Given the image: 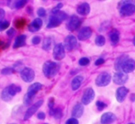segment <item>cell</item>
I'll list each match as a JSON object with an SVG mask.
<instances>
[{
  "label": "cell",
  "mask_w": 135,
  "mask_h": 124,
  "mask_svg": "<svg viewBox=\"0 0 135 124\" xmlns=\"http://www.w3.org/2000/svg\"><path fill=\"white\" fill-rule=\"evenodd\" d=\"M127 58H129V57H128L127 56H126V55H123V56H121L120 57H119V58L116 60V61H115V69H116V70L121 69L122 64H123V62H124Z\"/></svg>",
  "instance_id": "4316f807"
},
{
  "label": "cell",
  "mask_w": 135,
  "mask_h": 124,
  "mask_svg": "<svg viewBox=\"0 0 135 124\" xmlns=\"http://www.w3.org/2000/svg\"><path fill=\"white\" fill-rule=\"evenodd\" d=\"M60 66L51 61H46L43 65V73L47 78H53L59 72Z\"/></svg>",
  "instance_id": "6da1fadb"
},
{
  "label": "cell",
  "mask_w": 135,
  "mask_h": 124,
  "mask_svg": "<svg viewBox=\"0 0 135 124\" xmlns=\"http://www.w3.org/2000/svg\"><path fill=\"white\" fill-rule=\"evenodd\" d=\"M95 42L98 46H102L105 44V38L103 35H97L95 39Z\"/></svg>",
  "instance_id": "f546056e"
},
{
  "label": "cell",
  "mask_w": 135,
  "mask_h": 124,
  "mask_svg": "<svg viewBox=\"0 0 135 124\" xmlns=\"http://www.w3.org/2000/svg\"><path fill=\"white\" fill-rule=\"evenodd\" d=\"M42 87H43V86H42L41 83H35L32 84V85L28 87V92H29V93H31V94L36 95V94L38 93V91H40V90H41Z\"/></svg>",
  "instance_id": "7402d4cb"
},
{
  "label": "cell",
  "mask_w": 135,
  "mask_h": 124,
  "mask_svg": "<svg viewBox=\"0 0 135 124\" xmlns=\"http://www.w3.org/2000/svg\"><path fill=\"white\" fill-rule=\"evenodd\" d=\"M21 77L25 83H31L35 78V72L30 68H24L21 71Z\"/></svg>",
  "instance_id": "5b68a950"
},
{
  "label": "cell",
  "mask_w": 135,
  "mask_h": 124,
  "mask_svg": "<svg viewBox=\"0 0 135 124\" xmlns=\"http://www.w3.org/2000/svg\"><path fill=\"white\" fill-rule=\"evenodd\" d=\"M7 4H8V6L10 7L11 9H21L25 6V5L26 4V1H22V0L8 1Z\"/></svg>",
  "instance_id": "44dd1931"
},
{
  "label": "cell",
  "mask_w": 135,
  "mask_h": 124,
  "mask_svg": "<svg viewBox=\"0 0 135 124\" xmlns=\"http://www.w3.org/2000/svg\"><path fill=\"white\" fill-rule=\"evenodd\" d=\"M121 69L123 70V72L126 74L132 72L135 69V61L132 59L127 58L122 64Z\"/></svg>",
  "instance_id": "8fae6325"
},
{
  "label": "cell",
  "mask_w": 135,
  "mask_h": 124,
  "mask_svg": "<svg viewBox=\"0 0 135 124\" xmlns=\"http://www.w3.org/2000/svg\"><path fill=\"white\" fill-rule=\"evenodd\" d=\"M25 40H26V35H21L19 36H17L13 42V49H17L21 46H24L25 45Z\"/></svg>",
  "instance_id": "d6986e66"
},
{
  "label": "cell",
  "mask_w": 135,
  "mask_h": 124,
  "mask_svg": "<svg viewBox=\"0 0 135 124\" xmlns=\"http://www.w3.org/2000/svg\"><path fill=\"white\" fill-rule=\"evenodd\" d=\"M120 15L122 17H128L131 16L135 13V5L133 3L128 2L124 3L120 8Z\"/></svg>",
  "instance_id": "277c9868"
},
{
  "label": "cell",
  "mask_w": 135,
  "mask_h": 124,
  "mask_svg": "<svg viewBox=\"0 0 135 124\" xmlns=\"http://www.w3.org/2000/svg\"><path fill=\"white\" fill-rule=\"evenodd\" d=\"M49 114L50 116H53L55 119H60L62 116V109L59 108L52 109H50Z\"/></svg>",
  "instance_id": "d4e9b609"
},
{
  "label": "cell",
  "mask_w": 135,
  "mask_h": 124,
  "mask_svg": "<svg viewBox=\"0 0 135 124\" xmlns=\"http://www.w3.org/2000/svg\"><path fill=\"white\" fill-rule=\"evenodd\" d=\"M91 35H92L91 28L89 27H84L79 31L78 34V39L81 41H85L89 39Z\"/></svg>",
  "instance_id": "4fadbf2b"
},
{
  "label": "cell",
  "mask_w": 135,
  "mask_h": 124,
  "mask_svg": "<svg viewBox=\"0 0 135 124\" xmlns=\"http://www.w3.org/2000/svg\"><path fill=\"white\" fill-rule=\"evenodd\" d=\"M111 80H112V77L110 74H108V72H102L97 76L96 79V84L98 87H104L108 86L111 83Z\"/></svg>",
  "instance_id": "3957f363"
},
{
  "label": "cell",
  "mask_w": 135,
  "mask_h": 124,
  "mask_svg": "<svg viewBox=\"0 0 135 124\" xmlns=\"http://www.w3.org/2000/svg\"><path fill=\"white\" fill-rule=\"evenodd\" d=\"M129 90L127 88H126L125 87H120L117 89L116 90V94H115V97H116V100L122 103L123 102V101L125 100L127 94H128Z\"/></svg>",
  "instance_id": "5bb4252c"
},
{
  "label": "cell",
  "mask_w": 135,
  "mask_h": 124,
  "mask_svg": "<svg viewBox=\"0 0 135 124\" xmlns=\"http://www.w3.org/2000/svg\"><path fill=\"white\" fill-rule=\"evenodd\" d=\"M40 36H34L32 39V43L34 44V45H37L40 42Z\"/></svg>",
  "instance_id": "d590c367"
},
{
  "label": "cell",
  "mask_w": 135,
  "mask_h": 124,
  "mask_svg": "<svg viewBox=\"0 0 135 124\" xmlns=\"http://www.w3.org/2000/svg\"><path fill=\"white\" fill-rule=\"evenodd\" d=\"M127 79H128L127 74H126L123 72H118L113 76L114 83L118 85H123L124 83H126Z\"/></svg>",
  "instance_id": "7c38bea8"
},
{
  "label": "cell",
  "mask_w": 135,
  "mask_h": 124,
  "mask_svg": "<svg viewBox=\"0 0 135 124\" xmlns=\"http://www.w3.org/2000/svg\"><path fill=\"white\" fill-rule=\"evenodd\" d=\"M116 120V116L112 112H106L102 115L100 122L102 124H111Z\"/></svg>",
  "instance_id": "9a60e30c"
},
{
  "label": "cell",
  "mask_w": 135,
  "mask_h": 124,
  "mask_svg": "<svg viewBox=\"0 0 135 124\" xmlns=\"http://www.w3.org/2000/svg\"><path fill=\"white\" fill-rule=\"evenodd\" d=\"M78 63H79V64L81 66H86V65H88L90 63V61L87 57H82V58H81L79 60Z\"/></svg>",
  "instance_id": "1f68e13d"
},
{
  "label": "cell",
  "mask_w": 135,
  "mask_h": 124,
  "mask_svg": "<svg viewBox=\"0 0 135 124\" xmlns=\"http://www.w3.org/2000/svg\"><path fill=\"white\" fill-rule=\"evenodd\" d=\"M53 57L56 61H60L65 57V47L63 44L58 43L53 49Z\"/></svg>",
  "instance_id": "52a82bcc"
},
{
  "label": "cell",
  "mask_w": 135,
  "mask_h": 124,
  "mask_svg": "<svg viewBox=\"0 0 135 124\" xmlns=\"http://www.w3.org/2000/svg\"><path fill=\"white\" fill-rule=\"evenodd\" d=\"M37 15L40 17H45L46 16V10H45V9H44V8H39L37 9Z\"/></svg>",
  "instance_id": "e575fe53"
},
{
  "label": "cell",
  "mask_w": 135,
  "mask_h": 124,
  "mask_svg": "<svg viewBox=\"0 0 135 124\" xmlns=\"http://www.w3.org/2000/svg\"><path fill=\"white\" fill-rule=\"evenodd\" d=\"M128 124H134V123H128Z\"/></svg>",
  "instance_id": "7bdbcfd3"
},
{
  "label": "cell",
  "mask_w": 135,
  "mask_h": 124,
  "mask_svg": "<svg viewBox=\"0 0 135 124\" xmlns=\"http://www.w3.org/2000/svg\"><path fill=\"white\" fill-rule=\"evenodd\" d=\"M84 78L81 76H78L76 77H74L73 79V80L71 81V88L73 90H77L79 89V87H81L82 82H83Z\"/></svg>",
  "instance_id": "ffe728a7"
},
{
  "label": "cell",
  "mask_w": 135,
  "mask_h": 124,
  "mask_svg": "<svg viewBox=\"0 0 135 124\" xmlns=\"http://www.w3.org/2000/svg\"><path fill=\"white\" fill-rule=\"evenodd\" d=\"M66 18H67V14L66 13L59 10L57 13H52V15L49 18L47 27V28H52L58 27Z\"/></svg>",
  "instance_id": "7a4b0ae2"
},
{
  "label": "cell",
  "mask_w": 135,
  "mask_h": 124,
  "mask_svg": "<svg viewBox=\"0 0 135 124\" xmlns=\"http://www.w3.org/2000/svg\"><path fill=\"white\" fill-rule=\"evenodd\" d=\"M14 33H15V31H14V29H13V28H10L9 30L7 31V35H9L10 37L13 36V35Z\"/></svg>",
  "instance_id": "60d3db41"
},
{
  "label": "cell",
  "mask_w": 135,
  "mask_h": 124,
  "mask_svg": "<svg viewBox=\"0 0 135 124\" xmlns=\"http://www.w3.org/2000/svg\"><path fill=\"white\" fill-rule=\"evenodd\" d=\"M44 124H48V123H44Z\"/></svg>",
  "instance_id": "ee69618b"
},
{
  "label": "cell",
  "mask_w": 135,
  "mask_h": 124,
  "mask_svg": "<svg viewBox=\"0 0 135 124\" xmlns=\"http://www.w3.org/2000/svg\"><path fill=\"white\" fill-rule=\"evenodd\" d=\"M1 98H2L4 101H9L11 100L12 96L9 94L7 87H6V88H5V89L2 91V94H1Z\"/></svg>",
  "instance_id": "f1b7e54d"
},
{
  "label": "cell",
  "mask_w": 135,
  "mask_h": 124,
  "mask_svg": "<svg viewBox=\"0 0 135 124\" xmlns=\"http://www.w3.org/2000/svg\"><path fill=\"white\" fill-rule=\"evenodd\" d=\"M83 112H84V106L82 105V104L78 103L77 105H74V107L73 108V110H72L73 118H75V119L80 118L82 116Z\"/></svg>",
  "instance_id": "e0dca14e"
},
{
  "label": "cell",
  "mask_w": 135,
  "mask_h": 124,
  "mask_svg": "<svg viewBox=\"0 0 135 124\" xmlns=\"http://www.w3.org/2000/svg\"><path fill=\"white\" fill-rule=\"evenodd\" d=\"M37 118H38L39 120H43L45 119V114H44V112H40L37 114Z\"/></svg>",
  "instance_id": "f35d334b"
},
{
  "label": "cell",
  "mask_w": 135,
  "mask_h": 124,
  "mask_svg": "<svg viewBox=\"0 0 135 124\" xmlns=\"http://www.w3.org/2000/svg\"><path fill=\"white\" fill-rule=\"evenodd\" d=\"M97 109H98L99 111H102L103 109H104L107 107V105L105 103H104L103 101H97Z\"/></svg>",
  "instance_id": "d6a6232c"
},
{
  "label": "cell",
  "mask_w": 135,
  "mask_h": 124,
  "mask_svg": "<svg viewBox=\"0 0 135 124\" xmlns=\"http://www.w3.org/2000/svg\"><path fill=\"white\" fill-rule=\"evenodd\" d=\"M65 124H79V122L77 119L75 118H70L69 119Z\"/></svg>",
  "instance_id": "8d00e7d4"
},
{
  "label": "cell",
  "mask_w": 135,
  "mask_h": 124,
  "mask_svg": "<svg viewBox=\"0 0 135 124\" xmlns=\"http://www.w3.org/2000/svg\"><path fill=\"white\" fill-rule=\"evenodd\" d=\"M77 44H78V40H77L76 37L72 35H70L66 36V38L65 39L64 47L68 51H70V50H74L76 47Z\"/></svg>",
  "instance_id": "9c48e42d"
},
{
  "label": "cell",
  "mask_w": 135,
  "mask_h": 124,
  "mask_svg": "<svg viewBox=\"0 0 135 124\" xmlns=\"http://www.w3.org/2000/svg\"><path fill=\"white\" fill-rule=\"evenodd\" d=\"M1 72L2 75H10L12 72H13V68H4Z\"/></svg>",
  "instance_id": "836d02e7"
},
{
  "label": "cell",
  "mask_w": 135,
  "mask_h": 124,
  "mask_svg": "<svg viewBox=\"0 0 135 124\" xmlns=\"http://www.w3.org/2000/svg\"><path fill=\"white\" fill-rule=\"evenodd\" d=\"M43 102H44L43 100H40V101H38L37 102H36L34 105H32V106H30V107L27 109V111L25 112V113L24 120H28L29 118H31V117L36 113V112L41 107V105H43Z\"/></svg>",
  "instance_id": "8992f818"
},
{
  "label": "cell",
  "mask_w": 135,
  "mask_h": 124,
  "mask_svg": "<svg viewBox=\"0 0 135 124\" xmlns=\"http://www.w3.org/2000/svg\"><path fill=\"white\" fill-rule=\"evenodd\" d=\"M11 124H15V123H11Z\"/></svg>",
  "instance_id": "f6af8a7d"
},
{
  "label": "cell",
  "mask_w": 135,
  "mask_h": 124,
  "mask_svg": "<svg viewBox=\"0 0 135 124\" xmlns=\"http://www.w3.org/2000/svg\"><path fill=\"white\" fill-rule=\"evenodd\" d=\"M77 12L81 16H86L90 12V6L89 4L87 2H84L80 4L77 8Z\"/></svg>",
  "instance_id": "ac0fdd59"
},
{
  "label": "cell",
  "mask_w": 135,
  "mask_h": 124,
  "mask_svg": "<svg viewBox=\"0 0 135 124\" xmlns=\"http://www.w3.org/2000/svg\"><path fill=\"white\" fill-rule=\"evenodd\" d=\"M7 89H8L9 94L12 97L15 96V95L17 94V93L21 91V87H20V86H17V85H15V84H12V85L7 87Z\"/></svg>",
  "instance_id": "603a6c76"
},
{
  "label": "cell",
  "mask_w": 135,
  "mask_h": 124,
  "mask_svg": "<svg viewBox=\"0 0 135 124\" xmlns=\"http://www.w3.org/2000/svg\"><path fill=\"white\" fill-rule=\"evenodd\" d=\"M51 46H52V39L51 37H46L43 42V46H42L43 49L47 51L51 49Z\"/></svg>",
  "instance_id": "484cf974"
},
{
  "label": "cell",
  "mask_w": 135,
  "mask_h": 124,
  "mask_svg": "<svg viewBox=\"0 0 135 124\" xmlns=\"http://www.w3.org/2000/svg\"><path fill=\"white\" fill-rule=\"evenodd\" d=\"M80 25H81L80 18L78 16L74 15L70 18L68 23L66 24V28L69 31H74V30L78 29Z\"/></svg>",
  "instance_id": "30bf717a"
},
{
  "label": "cell",
  "mask_w": 135,
  "mask_h": 124,
  "mask_svg": "<svg viewBox=\"0 0 135 124\" xmlns=\"http://www.w3.org/2000/svg\"><path fill=\"white\" fill-rule=\"evenodd\" d=\"M9 26V22L7 20H2L0 21V31L6 30Z\"/></svg>",
  "instance_id": "4dcf8cb0"
},
{
  "label": "cell",
  "mask_w": 135,
  "mask_h": 124,
  "mask_svg": "<svg viewBox=\"0 0 135 124\" xmlns=\"http://www.w3.org/2000/svg\"><path fill=\"white\" fill-rule=\"evenodd\" d=\"M5 17V11L3 9H1L0 8V21L3 20V18Z\"/></svg>",
  "instance_id": "ab89813d"
},
{
  "label": "cell",
  "mask_w": 135,
  "mask_h": 124,
  "mask_svg": "<svg viewBox=\"0 0 135 124\" xmlns=\"http://www.w3.org/2000/svg\"><path fill=\"white\" fill-rule=\"evenodd\" d=\"M94 98H95V92H94L93 89L87 88L83 94V96L81 98V102L83 105H87L93 101Z\"/></svg>",
  "instance_id": "ba28073f"
},
{
  "label": "cell",
  "mask_w": 135,
  "mask_h": 124,
  "mask_svg": "<svg viewBox=\"0 0 135 124\" xmlns=\"http://www.w3.org/2000/svg\"><path fill=\"white\" fill-rule=\"evenodd\" d=\"M133 43H134V45L135 46V35L134 37V39H133Z\"/></svg>",
  "instance_id": "b9f144b4"
},
{
  "label": "cell",
  "mask_w": 135,
  "mask_h": 124,
  "mask_svg": "<svg viewBox=\"0 0 135 124\" xmlns=\"http://www.w3.org/2000/svg\"><path fill=\"white\" fill-rule=\"evenodd\" d=\"M43 25V21L40 18H36L32 23L29 24V25L28 26V28L30 31L32 32H36L37 31H39L41 27Z\"/></svg>",
  "instance_id": "2e32d148"
},
{
  "label": "cell",
  "mask_w": 135,
  "mask_h": 124,
  "mask_svg": "<svg viewBox=\"0 0 135 124\" xmlns=\"http://www.w3.org/2000/svg\"><path fill=\"white\" fill-rule=\"evenodd\" d=\"M110 39L113 44H116L119 41V33L117 31H114L110 35Z\"/></svg>",
  "instance_id": "83f0119b"
},
{
  "label": "cell",
  "mask_w": 135,
  "mask_h": 124,
  "mask_svg": "<svg viewBox=\"0 0 135 124\" xmlns=\"http://www.w3.org/2000/svg\"><path fill=\"white\" fill-rule=\"evenodd\" d=\"M104 63V60L103 58H99V59H97V60L95 61V64H96L97 66L100 65V64H103Z\"/></svg>",
  "instance_id": "74e56055"
},
{
  "label": "cell",
  "mask_w": 135,
  "mask_h": 124,
  "mask_svg": "<svg viewBox=\"0 0 135 124\" xmlns=\"http://www.w3.org/2000/svg\"><path fill=\"white\" fill-rule=\"evenodd\" d=\"M36 95L29 93V92H27V94L24 96V105L25 106H28V105H30L32 102V100L34 98Z\"/></svg>",
  "instance_id": "cb8c5ba5"
}]
</instances>
